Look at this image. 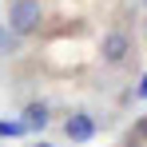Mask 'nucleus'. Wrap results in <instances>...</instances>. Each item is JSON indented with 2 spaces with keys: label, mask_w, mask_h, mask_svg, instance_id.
<instances>
[{
  "label": "nucleus",
  "mask_w": 147,
  "mask_h": 147,
  "mask_svg": "<svg viewBox=\"0 0 147 147\" xmlns=\"http://www.w3.org/2000/svg\"><path fill=\"white\" fill-rule=\"evenodd\" d=\"M28 147H56V143H48V139H36V143H28Z\"/></svg>",
  "instance_id": "423d86ee"
},
{
  "label": "nucleus",
  "mask_w": 147,
  "mask_h": 147,
  "mask_svg": "<svg viewBox=\"0 0 147 147\" xmlns=\"http://www.w3.org/2000/svg\"><path fill=\"white\" fill-rule=\"evenodd\" d=\"M24 123L32 127V131H44L52 123V103L48 99H32V103H24Z\"/></svg>",
  "instance_id": "20e7f679"
},
{
  "label": "nucleus",
  "mask_w": 147,
  "mask_h": 147,
  "mask_svg": "<svg viewBox=\"0 0 147 147\" xmlns=\"http://www.w3.org/2000/svg\"><path fill=\"white\" fill-rule=\"evenodd\" d=\"M143 4H147V0H143Z\"/></svg>",
  "instance_id": "6e6552de"
},
{
  "label": "nucleus",
  "mask_w": 147,
  "mask_h": 147,
  "mask_svg": "<svg viewBox=\"0 0 147 147\" xmlns=\"http://www.w3.org/2000/svg\"><path fill=\"white\" fill-rule=\"evenodd\" d=\"M20 44H24V40H20V36H12V32H8V24L0 20V56H16V52H20Z\"/></svg>",
  "instance_id": "39448f33"
},
{
  "label": "nucleus",
  "mask_w": 147,
  "mask_h": 147,
  "mask_svg": "<svg viewBox=\"0 0 147 147\" xmlns=\"http://www.w3.org/2000/svg\"><path fill=\"white\" fill-rule=\"evenodd\" d=\"M143 40H147V20H143Z\"/></svg>",
  "instance_id": "0eeeda50"
},
{
  "label": "nucleus",
  "mask_w": 147,
  "mask_h": 147,
  "mask_svg": "<svg viewBox=\"0 0 147 147\" xmlns=\"http://www.w3.org/2000/svg\"><path fill=\"white\" fill-rule=\"evenodd\" d=\"M44 20H48L44 0H4V24L12 36L32 40V36L44 32Z\"/></svg>",
  "instance_id": "f257e3e1"
},
{
  "label": "nucleus",
  "mask_w": 147,
  "mask_h": 147,
  "mask_svg": "<svg viewBox=\"0 0 147 147\" xmlns=\"http://www.w3.org/2000/svg\"><path fill=\"white\" fill-rule=\"evenodd\" d=\"M96 127L99 123L92 119V111H72V115L64 119V135H68L72 143H88V139L96 135Z\"/></svg>",
  "instance_id": "7ed1b4c3"
},
{
  "label": "nucleus",
  "mask_w": 147,
  "mask_h": 147,
  "mask_svg": "<svg viewBox=\"0 0 147 147\" xmlns=\"http://www.w3.org/2000/svg\"><path fill=\"white\" fill-rule=\"evenodd\" d=\"M131 60H135V36H131V28L111 24L103 32V40H99V64L111 68V72H123V68H131Z\"/></svg>",
  "instance_id": "f03ea898"
}]
</instances>
